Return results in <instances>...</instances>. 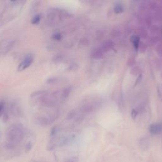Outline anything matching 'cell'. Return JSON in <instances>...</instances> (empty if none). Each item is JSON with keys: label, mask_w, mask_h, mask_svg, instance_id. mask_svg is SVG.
<instances>
[{"label": "cell", "mask_w": 162, "mask_h": 162, "mask_svg": "<svg viewBox=\"0 0 162 162\" xmlns=\"http://www.w3.org/2000/svg\"><path fill=\"white\" fill-rule=\"evenodd\" d=\"M25 137V129L21 123H13L9 126L5 132V148L7 149H16Z\"/></svg>", "instance_id": "cell-1"}, {"label": "cell", "mask_w": 162, "mask_h": 162, "mask_svg": "<svg viewBox=\"0 0 162 162\" xmlns=\"http://www.w3.org/2000/svg\"><path fill=\"white\" fill-rule=\"evenodd\" d=\"M57 118V113H53L51 115H39L35 116V121L38 125L42 127L48 126L51 124Z\"/></svg>", "instance_id": "cell-2"}, {"label": "cell", "mask_w": 162, "mask_h": 162, "mask_svg": "<svg viewBox=\"0 0 162 162\" xmlns=\"http://www.w3.org/2000/svg\"><path fill=\"white\" fill-rule=\"evenodd\" d=\"M34 61V56L32 54H28L27 55L20 63L18 66L17 70L19 72H22L26 69H28Z\"/></svg>", "instance_id": "cell-3"}, {"label": "cell", "mask_w": 162, "mask_h": 162, "mask_svg": "<svg viewBox=\"0 0 162 162\" xmlns=\"http://www.w3.org/2000/svg\"><path fill=\"white\" fill-rule=\"evenodd\" d=\"M14 41L12 40H4L0 42V56L5 55L10 51L14 46Z\"/></svg>", "instance_id": "cell-4"}, {"label": "cell", "mask_w": 162, "mask_h": 162, "mask_svg": "<svg viewBox=\"0 0 162 162\" xmlns=\"http://www.w3.org/2000/svg\"><path fill=\"white\" fill-rule=\"evenodd\" d=\"M10 112L15 116H20L22 115V109L20 103L17 101H13L10 105Z\"/></svg>", "instance_id": "cell-5"}, {"label": "cell", "mask_w": 162, "mask_h": 162, "mask_svg": "<svg viewBox=\"0 0 162 162\" xmlns=\"http://www.w3.org/2000/svg\"><path fill=\"white\" fill-rule=\"evenodd\" d=\"M149 130L153 134H158L162 131V124L159 123L152 124L149 127Z\"/></svg>", "instance_id": "cell-6"}, {"label": "cell", "mask_w": 162, "mask_h": 162, "mask_svg": "<svg viewBox=\"0 0 162 162\" xmlns=\"http://www.w3.org/2000/svg\"><path fill=\"white\" fill-rule=\"evenodd\" d=\"M41 20V16L39 14H38L33 17L31 20V23L33 25H38L40 23Z\"/></svg>", "instance_id": "cell-7"}, {"label": "cell", "mask_w": 162, "mask_h": 162, "mask_svg": "<svg viewBox=\"0 0 162 162\" xmlns=\"http://www.w3.org/2000/svg\"><path fill=\"white\" fill-rule=\"evenodd\" d=\"M132 42L133 43V45L134 48L136 50L138 49L139 48V38L137 36H134L132 38Z\"/></svg>", "instance_id": "cell-8"}, {"label": "cell", "mask_w": 162, "mask_h": 162, "mask_svg": "<svg viewBox=\"0 0 162 162\" xmlns=\"http://www.w3.org/2000/svg\"><path fill=\"white\" fill-rule=\"evenodd\" d=\"M114 11L116 14L121 13L123 11V6L121 5H116L114 8Z\"/></svg>", "instance_id": "cell-9"}, {"label": "cell", "mask_w": 162, "mask_h": 162, "mask_svg": "<svg viewBox=\"0 0 162 162\" xmlns=\"http://www.w3.org/2000/svg\"><path fill=\"white\" fill-rule=\"evenodd\" d=\"M5 110V103L3 101H0V118L3 115Z\"/></svg>", "instance_id": "cell-10"}, {"label": "cell", "mask_w": 162, "mask_h": 162, "mask_svg": "<svg viewBox=\"0 0 162 162\" xmlns=\"http://www.w3.org/2000/svg\"><path fill=\"white\" fill-rule=\"evenodd\" d=\"M52 38L54 40H55V41H60L61 39V34L60 33H59V32L55 33V34L53 35Z\"/></svg>", "instance_id": "cell-11"}, {"label": "cell", "mask_w": 162, "mask_h": 162, "mask_svg": "<svg viewBox=\"0 0 162 162\" xmlns=\"http://www.w3.org/2000/svg\"><path fill=\"white\" fill-rule=\"evenodd\" d=\"M65 162H78V160L76 158H71L67 160Z\"/></svg>", "instance_id": "cell-12"}, {"label": "cell", "mask_w": 162, "mask_h": 162, "mask_svg": "<svg viewBox=\"0 0 162 162\" xmlns=\"http://www.w3.org/2000/svg\"><path fill=\"white\" fill-rule=\"evenodd\" d=\"M138 115V112L136 110H133L132 111V118L133 119H136V116Z\"/></svg>", "instance_id": "cell-13"}, {"label": "cell", "mask_w": 162, "mask_h": 162, "mask_svg": "<svg viewBox=\"0 0 162 162\" xmlns=\"http://www.w3.org/2000/svg\"><path fill=\"white\" fill-rule=\"evenodd\" d=\"M15 1H16V0H11V2H14Z\"/></svg>", "instance_id": "cell-14"}]
</instances>
